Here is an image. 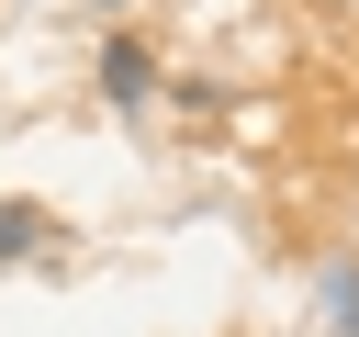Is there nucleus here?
Masks as SVG:
<instances>
[{
    "label": "nucleus",
    "instance_id": "nucleus-1",
    "mask_svg": "<svg viewBox=\"0 0 359 337\" xmlns=\"http://www.w3.org/2000/svg\"><path fill=\"white\" fill-rule=\"evenodd\" d=\"M101 90H112V101L135 112V101L157 90V67H146V45H123V34H112V45H101Z\"/></svg>",
    "mask_w": 359,
    "mask_h": 337
},
{
    "label": "nucleus",
    "instance_id": "nucleus-2",
    "mask_svg": "<svg viewBox=\"0 0 359 337\" xmlns=\"http://www.w3.org/2000/svg\"><path fill=\"white\" fill-rule=\"evenodd\" d=\"M34 236H45V213L34 202H0V258H34Z\"/></svg>",
    "mask_w": 359,
    "mask_h": 337
}]
</instances>
